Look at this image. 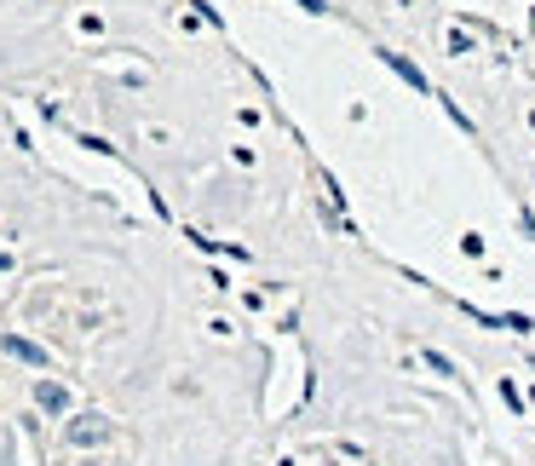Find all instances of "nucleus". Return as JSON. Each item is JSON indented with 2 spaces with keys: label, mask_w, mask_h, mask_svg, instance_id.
Masks as SVG:
<instances>
[{
  "label": "nucleus",
  "mask_w": 535,
  "mask_h": 466,
  "mask_svg": "<svg viewBox=\"0 0 535 466\" xmlns=\"http://www.w3.org/2000/svg\"><path fill=\"white\" fill-rule=\"evenodd\" d=\"M0 351H6V357H18V363H29V369H47V351L35 346V340H24V334H6Z\"/></svg>",
  "instance_id": "nucleus-1"
},
{
  "label": "nucleus",
  "mask_w": 535,
  "mask_h": 466,
  "mask_svg": "<svg viewBox=\"0 0 535 466\" xmlns=\"http://www.w3.org/2000/svg\"><path fill=\"white\" fill-rule=\"evenodd\" d=\"M110 438V420H98V415H81L70 420V443H81V449H93V443Z\"/></svg>",
  "instance_id": "nucleus-2"
},
{
  "label": "nucleus",
  "mask_w": 535,
  "mask_h": 466,
  "mask_svg": "<svg viewBox=\"0 0 535 466\" xmlns=\"http://www.w3.org/2000/svg\"><path fill=\"white\" fill-rule=\"evenodd\" d=\"M35 403H41L47 415H64V409H70V392H64L58 380H41V386H35Z\"/></svg>",
  "instance_id": "nucleus-3"
},
{
  "label": "nucleus",
  "mask_w": 535,
  "mask_h": 466,
  "mask_svg": "<svg viewBox=\"0 0 535 466\" xmlns=\"http://www.w3.org/2000/svg\"><path fill=\"white\" fill-rule=\"evenodd\" d=\"M380 58H386V64H392V70L403 75V81H409V87H420V93H426V75H420L415 64H409V58H397V52H380Z\"/></svg>",
  "instance_id": "nucleus-4"
},
{
  "label": "nucleus",
  "mask_w": 535,
  "mask_h": 466,
  "mask_svg": "<svg viewBox=\"0 0 535 466\" xmlns=\"http://www.w3.org/2000/svg\"><path fill=\"white\" fill-rule=\"evenodd\" d=\"M300 6H305V12H323V0H300Z\"/></svg>",
  "instance_id": "nucleus-5"
}]
</instances>
